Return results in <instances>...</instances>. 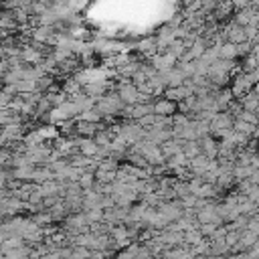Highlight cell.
Returning a JSON list of instances; mask_svg holds the SVG:
<instances>
[{
	"mask_svg": "<svg viewBox=\"0 0 259 259\" xmlns=\"http://www.w3.org/2000/svg\"><path fill=\"white\" fill-rule=\"evenodd\" d=\"M123 101H121V97L117 95V91L115 89H107L103 95H99L97 99H95V107L101 111V115H119L121 113V109H123Z\"/></svg>",
	"mask_w": 259,
	"mask_h": 259,
	"instance_id": "cell-1",
	"label": "cell"
},
{
	"mask_svg": "<svg viewBox=\"0 0 259 259\" xmlns=\"http://www.w3.org/2000/svg\"><path fill=\"white\" fill-rule=\"evenodd\" d=\"M117 136H119L127 146H132V144H136L138 140L144 138V127H142L138 121H134V119H125L123 123H119Z\"/></svg>",
	"mask_w": 259,
	"mask_h": 259,
	"instance_id": "cell-2",
	"label": "cell"
},
{
	"mask_svg": "<svg viewBox=\"0 0 259 259\" xmlns=\"http://www.w3.org/2000/svg\"><path fill=\"white\" fill-rule=\"evenodd\" d=\"M255 83H253V79H251V75L249 73H245V71H237L233 77H231V93H233V97H241L243 93H247L251 87H253Z\"/></svg>",
	"mask_w": 259,
	"mask_h": 259,
	"instance_id": "cell-3",
	"label": "cell"
},
{
	"mask_svg": "<svg viewBox=\"0 0 259 259\" xmlns=\"http://www.w3.org/2000/svg\"><path fill=\"white\" fill-rule=\"evenodd\" d=\"M77 113H79L77 105H75L71 99H67L65 103L53 107L47 115H49V121H65V119H69V117H75Z\"/></svg>",
	"mask_w": 259,
	"mask_h": 259,
	"instance_id": "cell-4",
	"label": "cell"
},
{
	"mask_svg": "<svg viewBox=\"0 0 259 259\" xmlns=\"http://www.w3.org/2000/svg\"><path fill=\"white\" fill-rule=\"evenodd\" d=\"M107 89H111V83L109 81H105V79H101V81H87V83H83L81 85V91L85 93V95H89V97H99V95H103Z\"/></svg>",
	"mask_w": 259,
	"mask_h": 259,
	"instance_id": "cell-5",
	"label": "cell"
},
{
	"mask_svg": "<svg viewBox=\"0 0 259 259\" xmlns=\"http://www.w3.org/2000/svg\"><path fill=\"white\" fill-rule=\"evenodd\" d=\"M42 57H45V55H42L36 47H32L30 42L20 49V61L26 63V65H38V63L42 61Z\"/></svg>",
	"mask_w": 259,
	"mask_h": 259,
	"instance_id": "cell-6",
	"label": "cell"
},
{
	"mask_svg": "<svg viewBox=\"0 0 259 259\" xmlns=\"http://www.w3.org/2000/svg\"><path fill=\"white\" fill-rule=\"evenodd\" d=\"M198 144H200V154H204L206 158H217V154H219V140L217 138H212L208 134V136L198 138Z\"/></svg>",
	"mask_w": 259,
	"mask_h": 259,
	"instance_id": "cell-7",
	"label": "cell"
},
{
	"mask_svg": "<svg viewBox=\"0 0 259 259\" xmlns=\"http://www.w3.org/2000/svg\"><path fill=\"white\" fill-rule=\"evenodd\" d=\"M152 111L160 113V115H172L176 111V101H172L168 97H156L152 103Z\"/></svg>",
	"mask_w": 259,
	"mask_h": 259,
	"instance_id": "cell-8",
	"label": "cell"
},
{
	"mask_svg": "<svg viewBox=\"0 0 259 259\" xmlns=\"http://www.w3.org/2000/svg\"><path fill=\"white\" fill-rule=\"evenodd\" d=\"M101 194L99 190H93V188H87L83 190V198H81V208H93V206H101Z\"/></svg>",
	"mask_w": 259,
	"mask_h": 259,
	"instance_id": "cell-9",
	"label": "cell"
},
{
	"mask_svg": "<svg viewBox=\"0 0 259 259\" xmlns=\"http://www.w3.org/2000/svg\"><path fill=\"white\" fill-rule=\"evenodd\" d=\"M182 144H184V140H180V138H168V140H164V142L158 144V146H160L164 158H168V156L180 152V150H182Z\"/></svg>",
	"mask_w": 259,
	"mask_h": 259,
	"instance_id": "cell-10",
	"label": "cell"
},
{
	"mask_svg": "<svg viewBox=\"0 0 259 259\" xmlns=\"http://www.w3.org/2000/svg\"><path fill=\"white\" fill-rule=\"evenodd\" d=\"M51 178H55V172H53L49 166H34V168H32V176H30V182H36V184H40V182H45V180H51Z\"/></svg>",
	"mask_w": 259,
	"mask_h": 259,
	"instance_id": "cell-11",
	"label": "cell"
},
{
	"mask_svg": "<svg viewBox=\"0 0 259 259\" xmlns=\"http://www.w3.org/2000/svg\"><path fill=\"white\" fill-rule=\"evenodd\" d=\"M257 8H253V6H245V8H235V14H233V22H237V24H241V26H247L249 24V18H251V14L255 12Z\"/></svg>",
	"mask_w": 259,
	"mask_h": 259,
	"instance_id": "cell-12",
	"label": "cell"
},
{
	"mask_svg": "<svg viewBox=\"0 0 259 259\" xmlns=\"http://www.w3.org/2000/svg\"><path fill=\"white\" fill-rule=\"evenodd\" d=\"M188 93H190V91H188L184 85H176V87H166L162 95L168 97V99H172V101H180V99H184Z\"/></svg>",
	"mask_w": 259,
	"mask_h": 259,
	"instance_id": "cell-13",
	"label": "cell"
},
{
	"mask_svg": "<svg viewBox=\"0 0 259 259\" xmlns=\"http://www.w3.org/2000/svg\"><path fill=\"white\" fill-rule=\"evenodd\" d=\"M233 130H237V132H241V134H247L249 138H257V125H253V123H249V121H243V119H239V117H235Z\"/></svg>",
	"mask_w": 259,
	"mask_h": 259,
	"instance_id": "cell-14",
	"label": "cell"
},
{
	"mask_svg": "<svg viewBox=\"0 0 259 259\" xmlns=\"http://www.w3.org/2000/svg\"><path fill=\"white\" fill-rule=\"evenodd\" d=\"M61 91L67 93V97L73 95V93H77V91H81V83H79V79L73 77V75H67V81H61Z\"/></svg>",
	"mask_w": 259,
	"mask_h": 259,
	"instance_id": "cell-15",
	"label": "cell"
},
{
	"mask_svg": "<svg viewBox=\"0 0 259 259\" xmlns=\"http://www.w3.org/2000/svg\"><path fill=\"white\" fill-rule=\"evenodd\" d=\"M77 117H79V119H85V121L97 123V121H101V111H99L95 105H91V107H87V109H81V111L77 113Z\"/></svg>",
	"mask_w": 259,
	"mask_h": 259,
	"instance_id": "cell-16",
	"label": "cell"
},
{
	"mask_svg": "<svg viewBox=\"0 0 259 259\" xmlns=\"http://www.w3.org/2000/svg\"><path fill=\"white\" fill-rule=\"evenodd\" d=\"M47 210L51 212V219H53L55 223H61V221L69 214V208L63 204V200H61V202H57V204H53V206H49Z\"/></svg>",
	"mask_w": 259,
	"mask_h": 259,
	"instance_id": "cell-17",
	"label": "cell"
},
{
	"mask_svg": "<svg viewBox=\"0 0 259 259\" xmlns=\"http://www.w3.org/2000/svg\"><path fill=\"white\" fill-rule=\"evenodd\" d=\"M138 51L148 59V57H152L154 53H158V49H156V36H150V38H146V40H142L140 45H138Z\"/></svg>",
	"mask_w": 259,
	"mask_h": 259,
	"instance_id": "cell-18",
	"label": "cell"
},
{
	"mask_svg": "<svg viewBox=\"0 0 259 259\" xmlns=\"http://www.w3.org/2000/svg\"><path fill=\"white\" fill-rule=\"evenodd\" d=\"M217 51H219V59H237V49H235V45L229 42V40L221 42V45L217 47Z\"/></svg>",
	"mask_w": 259,
	"mask_h": 259,
	"instance_id": "cell-19",
	"label": "cell"
},
{
	"mask_svg": "<svg viewBox=\"0 0 259 259\" xmlns=\"http://www.w3.org/2000/svg\"><path fill=\"white\" fill-rule=\"evenodd\" d=\"M182 154L190 160V158H194L196 154H200V144H198V140H184V144H182Z\"/></svg>",
	"mask_w": 259,
	"mask_h": 259,
	"instance_id": "cell-20",
	"label": "cell"
},
{
	"mask_svg": "<svg viewBox=\"0 0 259 259\" xmlns=\"http://www.w3.org/2000/svg\"><path fill=\"white\" fill-rule=\"evenodd\" d=\"M85 219L87 223H99L103 219V208L101 206H93V208H85Z\"/></svg>",
	"mask_w": 259,
	"mask_h": 259,
	"instance_id": "cell-21",
	"label": "cell"
},
{
	"mask_svg": "<svg viewBox=\"0 0 259 259\" xmlns=\"http://www.w3.org/2000/svg\"><path fill=\"white\" fill-rule=\"evenodd\" d=\"M30 219H32V221H34L38 227H42V225H47V223H51V221H53V219H51V212H49L47 208L32 212V214H30Z\"/></svg>",
	"mask_w": 259,
	"mask_h": 259,
	"instance_id": "cell-22",
	"label": "cell"
},
{
	"mask_svg": "<svg viewBox=\"0 0 259 259\" xmlns=\"http://www.w3.org/2000/svg\"><path fill=\"white\" fill-rule=\"evenodd\" d=\"M166 51H170L172 55H176V59H180V55H182V53L186 51V47H184V42H182V38H172Z\"/></svg>",
	"mask_w": 259,
	"mask_h": 259,
	"instance_id": "cell-23",
	"label": "cell"
},
{
	"mask_svg": "<svg viewBox=\"0 0 259 259\" xmlns=\"http://www.w3.org/2000/svg\"><path fill=\"white\" fill-rule=\"evenodd\" d=\"M91 138H93V142H95L97 146H107V144L111 142V138H109V134H107V130H105V127H99Z\"/></svg>",
	"mask_w": 259,
	"mask_h": 259,
	"instance_id": "cell-24",
	"label": "cell"
},
{
	"mask_svg": "<svg viewBox=\"0 0 259 259\" xmlns=\"http://www.w3.org/2000/svg\"><path fill=\"white\" fill-rule=\"evenodd\" d=\"M83 257H91V251H89L87 247L73 245V247H71V259H83Z\"/></svg>",
	"mask_w": 259,
	"mask_h": 259,
	"instance_id": "cell-25",
	"label": "cell"
},
{
	"mask_svg": "<svg viewBox=\"0 0 259 259\" xmlns=\"http://www.w3.org/2000/svg\"><path fill=\"white\" fill-rule=\"evenodd\" d=\"M237 117H239V119H243V121H249V123H253V125H257V111H249V109H241V111L237 113Z\"/></svg>",
	"mask_w": 259,
	"mask_h": 259,
	"instance_id": "cell-26",
	"label": "cell"
},
{
	"mask_svg": "<svg viewBox=\"0 0 259 259\" xmlns=\"http://www.w3.org/2000/svg\"><path fill=\"white\" fill-rule=\"evenodd\" d=\"M245 196H247L249 200H253V202H257V200H259V184H251V186L247 188V192H245Z\"/></svg>",
	"mask_w": 259,
	"mask_h": 259,
	"instance_id": "cell-27",
	"label": "cell"
},
{
	"mask_svg": "<svg viewBox=\"0 0 259 259\" xmlns=\"http://www.w3.org/2000/svg\"><path fill=\"white\" fill-rule=\"evenodd\" d=\"M200 4H202V8H204V10H208V12H210V10L214 8L217 0H200Z\"/></svg>",
	"mask_w": 259,
	"mask_h": 259,
	"instance_id": "cell-28",
	"label": "cell"
},
{
	"mask_svg": "<svg viewBox=\"0 0 259 259\" xmlns=\"http://www.w3.org/2000/svg\"><path fill=\"white\" fill-rule=\"evenodd\" d=\"M6 71H8V61L6 59H0V81H2V77H4Z\"/></svg>",
	"mask_w": 259,
	"mask_h": 259,
	"instance_id": "cell-29",
	"label": "cell"
}]
</instances>
